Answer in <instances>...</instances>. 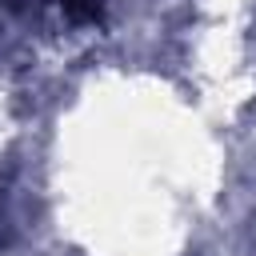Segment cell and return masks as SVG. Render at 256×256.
I'll return each mask as SVG.
<instances>
[{
    "label": "cell",
    "mask_w": 256,
    "mask_h": 256,
    "mask_svg": "<svg viewBox=\"0 0 256 256\" xmlns=\"http://www.w3.org/2000/svg\"><path fill=\"white\" fill-rule=\"evenodd\" d=\"M60 12L72 24H96V20H104V4L100 0H60Z\"/></svg>",
    "instance_id": "cell-1"
},
{
    "label": "cell",
    "mask_w": 256,
    "mask_h": 256,
    "mask_svg": "<svg viewBox=\"0 0 256 256\" xmlns=\"http://www.w3.org/2000/svg\"><path fill=\"white\" fill-rule=\"evenodd\" d=\"M4 8H12V12H36L44 0H0Z\"/></svg>",
    "instance_id": "cell-2"
}]
</instances>
